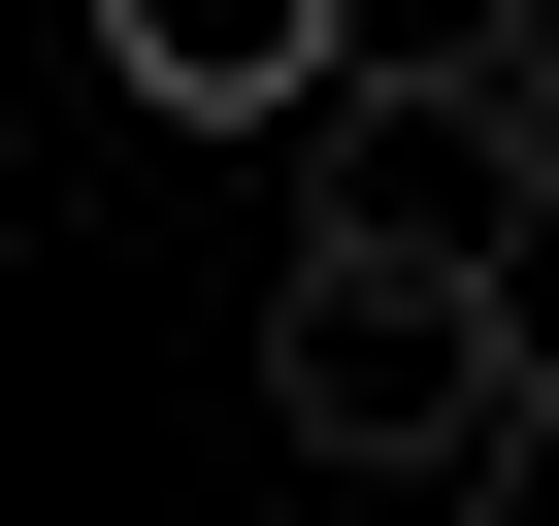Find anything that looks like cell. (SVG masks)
<instances>
[{
  "label": "cell",
  "mask_w": 559,
  "mask_h": 526,
  "mask_svg": "<svg viewBox=\"0 0 559 526\" xmlns=\"http://www.w3.org/2000/svg\"><path fill=\"white\" fill-rule=\"evenodd\" d=\"M493 132H526V198H559V0H526V34H493Z\"/></svg>",
  "instance_id": "cell-3"
},
{
  "label": "cell",
  "mask_w": 559,
  "mask_h": 526,
  "mask_svg": "<svg viewBox=\"0 0 559 526\" xmlns=\"http://www.w3.org/2000/svg\"><path fill=\"white\" fill-rule=\"evenodd\" d=\"M526 395V263H395V230H297L263 263V428L362 461V493H461Z\"/></svg>",
  "instance_id": "cell-1"
},
{
  "label": "cell",
  "mask_w": 559,
  "mask_h": 526,
  "mask_svg": "<svg viewBox=\"0 0 559 526\" xmlns=\"http://www.w3.org/2000/svg\"><path fill=\"white\" fill-rule=\"evenodd\" d=\"M99 67H132L165 132H263V99L330 67V0H99Z\"/></svg>",
  "instance_id": "cell-2"
}]
</instances>
